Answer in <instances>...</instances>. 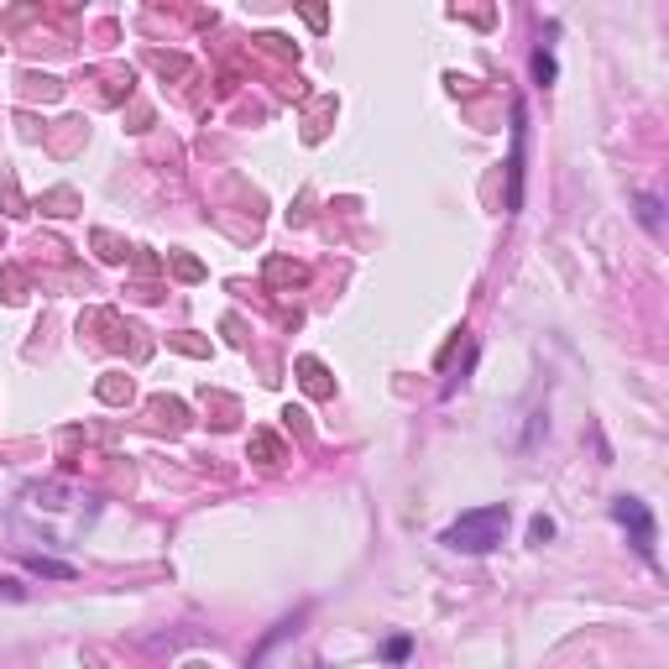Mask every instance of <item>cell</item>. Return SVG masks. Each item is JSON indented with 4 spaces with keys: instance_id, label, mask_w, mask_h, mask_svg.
<instances>
[{
    "instance_id": "cell-8",
    "label": "cell",
    "mask_w": 669,
    "mask_h": 669,
    "mask_svg": "<svg viewBox=\"0 0 669 669\" xmlns=\"http://www.w3.org/2000/svg\"><path fill=\"white\" fill-rule=\"evenodd\" d=\"M408 649H413L408 638H392V643H387V659H392V664H403V659H408Z\"/></svg>"
},
{
    "instance_id": "cell-5",
    "label": "cell",
    "mask_w": 669,
    "mask_h": 669,
    "mask_svg": "<svg viewBox=\"0 0 669 669\" xmlns=\"http://www.w3.org/2000/svg\"><path fill=\"white\" fill-rule=\"evenodd\" d=\"M638 220H643V225H649V230H654V236H659V230H664V220H659V199H654V194H638Z\"/></svg>"
},
{
    "instance_id": "cell-7",
    "label": "cell",
    "mask_w": 669,
    "mask_h": 669,
    "mask_svg": "<svg viewBox=\"0 0 669 669\" xmlns=\"http://www.w3.org/2000/svg\"><path fill=\"white\" fill-rule=\"evenodd\" d=\"M534 79H539V84H555V58H549L544 48L534 53Z\"/></svg>"
},
{
    "instance_id": "cell-6",
    "label": "cell",
    "mask_w": 669,
    "mask_h": 669,
    "mask_svg": "<svg viewBox=\"0 0 669 669\" xmlns=\"http://www.w3.org/2000/svg\"><path fill=\"white\" fill-rule=\"evenodd\" d=\"M528 539H534V544H549V539H555V518H534V523H528Z\"/></svg>"
},
{
    "instance_id": "cell-3",
    "label": "cell",
    "mask_w": 669,
    "mask_h": 669,
    "mask_svg": "<svg viewBox=\"0 0 669 669\" xmlns=\"http://www.w3.org/2000/svg\"><path fill=\"white\" fill-rule=\"evenodd\" d=\"M523 142H528V115L513 105V157H507V210H523Z\"/></svg>"
},
{
    "instance_id": "cell-1",
    "label": "cell",
    "mask_w": 669,
    "mask_h": 669,
    "mask_svg": "<svg viewBox=\"0 0 669 669\" xmlns=\"http://www.w3.org/2000/svg\"><path fill=\"white\" fill-rule=\"evenodd\" d=\"M502 534H507V507L492 502V507H471V513H460L440 534V544L455 549V555H492V549L502 544Z\"/></svg>"
},
{
    "instance_id": "cell-2",
    "label": "cell",
    "mask_w": 669,
    "mask_h": 669,
    "mask_svg": "<svg viewBox=\"0 0 669 669\" xmlns=\"http://www.w3.org/2000/svg\"><path fill=\"white\" fill-rule=\"evenodd\" d=\"M612 518L622 523V528H628V544L638 549V560H659V528H654V513H649V502H643V497H628V492H622V497H612Z\"/></svg>"
},
{
    "instance_id": "cell-4",
    "label": "cell",
    "mask_w": 669,
    "mask_h": 669,
    "mask_svg": "<svg viewBox=\"0 0 669 669\" xmlns=\"http://www.w3.org/2000/svg\"><path fill=\"white\" fill-rule=\"evenodd\" d=\"M27 570H37V575H53V581H74V565L48 560V555H27Z\"/></svg>"
}]
</instances>
